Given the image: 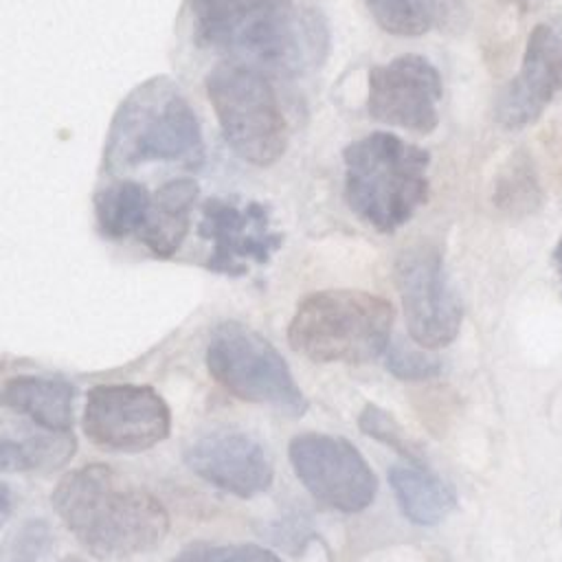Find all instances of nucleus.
Instances as JSON below:
<instances>
[{
  "label": "nucleus",
  "instance_id": "4468645a",
  "mask_svg": "<svg viewBox=\"0 0 562 562\" xmlns=\"http://www.w3.org/2000/svg\"><path fill=\"white\" fill-rule=\"evenodd\" d=\"M562 90V33L553 24L531 29L518 72L498 90L494 119L505 130L531 125Z\"/></svg>",
  "mask_w": 562,
  "mask_h": 562
},
{
  "label": "nucleus",
  "instance_id": "5701e85b",
  "mask_svg": "<svg viewBox=\"0 0 562 562\" xmlns=\"http://www.w3.org/2000/svg\"><path fill=\"white\" fill-rule=\"evenodd\" d=\"M173 562H283L274 551L259 544H206L182 549Z\"/></svg>",
  "mask_w": 562,
  "mask_h": 562
},
{
  "label": "nucleus",
  "instance_id": "cd10ccee",
  "mask_svg": "<svg viewBox=\"0 0 562 562\" xmlns=\"http://www.w3.org/2000/svg\"><path fill=\"white\" fill-rule=\"evenodd\" d=\"M61 562H81V560H79V558H75V555H68V558H64Z\"/></svg>",
  "mask_w": 562,
  "mask_h": 562
},
{
  "label": "nucleus",
  "instance_id": "20e7f679",
  "mask_svg": "<svg viewBox=\"0 0 562 562\" xmlns=\"http://www.w3.org/2000/svg\"><path fill=\"white\" fill-rule=\"evenodd\" d=\"M345 200L378 233H395L428 200V149L391 132H371L342 151Z\"/></svg>",
  "mask_w": 562,
  "mask_h": 562
},
{
  "label": "nucleus",
  "instance_id": "393cba45",
  "mask_svg": "<svg viewBox=\"0 0 562 562\" xmlns=\"http://www.w3.org/2000/svg\"><path fill=\"white\" fill-rule=\"evenodd\" d=\"M0 505H2V512H0V518L2 522L9 520V514H11V492H9V485L2 483V492H0Z\"/></svg>",
  "mask_w": 562,
  "mask_h": 562
},
{
  "label": "nucleus",
  "instance_id": "0eeeda50",
  "mask_svg": "<svg viewBox=\"0 0 562 562\" xmlns=\"http://www.w3.org/2000/svg\"><path fill=\"white\" fill-rule=\"evenodd\" d=\"M206 369L231 395L274 406L292 417L307 411V400L285 358L259 331L244 323H220L206 345Z\"/></svg>",
  "mask_w": 562,
  "mask_h": 562
},
{
  "label": "nucleus",
  "instance_id": "39448f33",
  "mask_svg": "<svg viewBox=\"0 0 562 562\" xmlns=\"http://www.w3.org/2000/svg\"><path fill=\"white\" fill-rule=\"evenodd\" d=\"M393 318L391 301L380 294L321 290L296 305L288 342L314 362L362 364L386 353Z\"/></svg>",
  "mask_w": 562,
  "mask_h": 562
},
{
  "label": "nucleus",
  "instance_id": "dca6fc26",
  "mask_svg": "<svg viewBox=\"0 0 562 562\" xmlns=\"http://www.w3.org/2000/svg\"><path fill=\"white\" fill-rule=\"evenodd\" d=\"M2 404L40 428L70 430L75 386L64 378L15 375L2 386Z\"/></svg>",
  "mask_w": 562,
  "mask_h": 562
},
{
  "label": "nucleus",
  "instance_id": "b1692460",
  "mask_svg": "<svg viewBox=\"0 0 562 562\" xmlns=\"http://www.w3.org/2000/svg\"><path fill=\"white\" fill-rule=\"evenodd\" d=\"M386 369L397 380H428L441 373V362L424 351L393 345L386 349Z\"/></svg>",
  "mask_w": 562,
  "mask_h": 562
},
{
  "label": "nucleus",
  "instance_id": "a878e982",
  "mask_svg": "<svg viewBox=\"0 0 562 562\" xmlns=\"http://www.w3.org/2000/svg\"><path fill=\"white\" fill-rule=\"evenodd\" d=\"M553 263H555V270H558L560 281H562V235H560V239L555 244V250H553Z\"/></svg>",
  "mask_w": 562,
  "mask_h": 562
},
{
  "label": "nucleus",
  "instance_id": "f8f14e48",
  "mask_svg": "<svg viewBox=\"0 0 562 562\" xmlns=\"http://www.w3.org/2000/svg\"><path fill=\"white\" fill-rule=\"evenodd\" d=\"M198 235L211 244L209 270L220 274H246L252 263L266 266L283 244V235L272 228L270 209L255 200L209 198Z\"/></svg>",
  "mask_w": 562,
  "mask_h": 562
},
{
  "label": "nucleus",
  "instance_id": "7ed1b4c3",
  "mask_svg": "<svg viewBox=\"0 0 562 562\" xmlns=\"http://www.w3.org/2000/svg\"><path fill=\"white\" fill-rule=\"evenodd\" d=\"M202 127L180 86L160 75L136 86L116 108L105 134L103 165L110 171L147 162L198 165Z\"/></svg>",
  "mask_w": 562,
  "mask_h": 562
},
{
  "label": "nucleus",
  "instance_id": "aec40b11",
  "mask_svg": "<svg viewBox=\"0 0 562 562\" xmlns=\"http://www.w3.org/2000/svg\"><path fill=\"white\" fill-rule=\"evenodd\" d=\"M371 20L389 35L422 37L439 15V0H362Z\"/></svg>",
  "mask_w": 562,
  "mask_h": 562
},
{
  "label": "nucleus",
  "instance_id": "f03ea898",
  "mask_svg": "<svg viewBox=\"0 0 562 562\" xmlns=\"http://www.w3.org/2000/svg\"><path fill=\"white\" fill-rule=\"evenodd\" d=\"M50 503L64 527L99 560L143 555L169 531L165 505L105 463H88L64 474Z\"/></svg>",
  "mask_w": 562,
  "mask_h": 562
},
{
  "label": "nucleus",
  "instance_id": "6ab92c4d",
  "mask_svg": "<svg viewBox=\"0 0 562 562\" xmlns=\"http://www.w3.org/2000/svg\"><path fill=\"white\" fill-rule=\"evenodd\" d=\"M77 441L70 430H46L26 437L24 441L2 439L0 468L2 472L24 470H55L68 463L75 454Z\"/></svg>",
  "mask_w": 562,
  "mask_h": 562
},
{
  "label": "nucleus",
  "instance_id": "2eb2a0df",
  "mask_svg": "<svg viewBox=\"0 0 562 562\" xmlns=\"http://www.w3.org/2000/svg\"><path fill=\"white\" fill-rule=\"evenodd\" d=\"M198 193L200 187L191 178H176L156 189L147 220L136 233L154 257H171L182 246Z\"/></svg>",
  "mask_w": 562,
  "mask_h": 562
},
{
  "label": "nucleus",
  "instance_id": "423d86ee",
  "mask_svg": "<svg viewBox=\"0 0 562 562\" xmlns=\"http://www.w3.org/2000/svg\"><path fill=\"white\" fill-rule=\"evenodd\" d=\"M226 145L248 165L270 167L288 147V125L268 75L226 59L204 79Z\"/></svg>",
  "mask_w": 562,
  "mask_h": 562
},
{
  "label": "nucleus",
  "instance_id": "f257e3e1",
  "mask_svg": "<svg viewBox=\"0 0 562 562\" xmlns=\"http://www.w3.org/2000/svg\"><path fill=\"white\" fill-rule=\"evenodd\" d=\"M198 44L277 75L318 66L329 29L318 9L296 0H187Z\"/></svg>",
  "mask_w": 562,
  "mask_h": 562
},
{
  "label": "nucleus",
  "instance_id": "412c9836",
  "mask_svg": "<svg viewBox=\"0 0 562 562\" xmlns=\"http://www.w3.org/2000/svg\"><path fill=\"white\" fill-rule=\"evenodd\" d=\"M494 204L509 215H529L540 206L538 178L525 158H516L498 176L494 189Z\"/></svg>",
  "mask_w": 562,
  "mask_h": 562
},
{
  "label": "nucleus",
  "instance_id": "a211bd4d",
  "mask_svg": "<svg viewBox=\"0 0 562 562\" xmlns=\"http://www.w3.org/2000/svg\"><path fill=\"white\" fill-rule=\"evenodd\" d=\"M151 193L136 180H116L94 195V215L99 231L110 239H123L138 233L147 220Z\"/></svg>",
  "mask_w": 562,
  "mask_h": 562
},
{
  "label": "nucleus",
  "instance_id": "9d476101",
  "mask_svg": "<svg viewBox=\"0 0 562 562\" xmlns=\"http://www.w3.org/2000/svg\"><path fill=\"white\" fill-rule=\"evenodd\" d=\"M395 283L408 336L424 349L450 345L461 329L463 305L439 250L432 246L404 250L395 261Z\"/></svg>",
  "mask_w": 562,
  "mask_h": 562
},
{
  "label": "nucleus",
  "instance_id": "9b49d317",
  "mask_svg": "<svg viewBox=\"0 0 562 562\" xmlns=\"http://www.w3.org/2000/svg\"><path fill=\"white\" fill-rule=\"evenodd\" d=\"M441 94L443 83L435 64L406 53L369 70L364 105L371 119L424 136L439 123Z\"/></svg>",
  "mask_w": 562,
  "mask_h": 562
},
{
  "label": "nucleus",
  "instance_id": "1a4fd4ad",
  "mask_svg": "<svg viewBox=\"0 0 562 562\" xmlns=\"http://www.w3.org/2000/svg\"><path fill=\"white\" fill-rule=\"evenodd\" d=\"M81 426L101 450L143 452L169 437L171 411L147 384H99L88 391Z\"/></svg>",
  "mask_w": 562,
  "mask_h": 562
},
{
  "label": "nucleus",
  "instance_id": "4be33fe9",
  "mask_svg": "<svg viewBox=\"0 0 562 562\" xmlns=\"http://www.w3.org/2000/svg\"><path fill=\"white\" fill-rule=\"evenodd\" d=\"M358 426L364 435L373 437L375 441L397 450L400 454H404L406 459L413 461H422V450L419 446L406 435V430L400 426V422L384 408L375 406V404H367L358 417Z\"/></svg>",
  "mask_w": 562,
  "mask_h": 562
},
{
  "label": "nucleus",
  "instance_id": "ddd939ff",
  "mask_svg": "<svg viewBox=\"0 0 562 562\" xmlns=\"http://www.w3.org/2000/svg\"><path fill=\"white\" fill-rule=\"evenodd\" d=\"M184 461L200 479L239 498L259 496L274 481V463L266 446L235 428H220L198 437L187 446Z\"/></svg>",
  "mask_w": 562,
  "mask_h": 562
},
{
  "label": "nucleus",
  "instance_id": "6e6552de",
  "mask_svg": "<svg viewBox=\"0 0 562 562\" xmlns=\"http://www.w3.org/2000/svg\"><path fill=\"white\" fill-rule=\"evenodd\" d=\"M288 457L296 479L323 505L358 514L378 494V476L362 452L347 439L327 432L294 435Z\"/></svg>",
  "mask_w": 562,
  "mask_h": 562
},
{
  "label": "nucleus",
  "instance_id": "f3484780",
  "mask_svg": "<svg viewBox=\"0 0 562 562\" xmlns=\"http://www.w3.org/2000/svg\"><path fill=\"white\" fill-rule=\"evenodd\" d=\"M389 483L397 498L400 512L413 525H437L457 505L454 490L417 461L413 465L391 468Z\"/></svg>",
  "mask_w": 562,
  "mask_h": 562
},
{
  "label": "nucleus",
  "instance_id": "bb28decb",
  "mask_svg": "<svg viewBox=\"0 0 562 562\" xmlns=\"http://www.w3.org/2000/svg\"><path fill=\"white\" fill-rule=\"evenodd\" d=\"M505 4H512V7H518V9H529L536 0H501Z\"/></svg>",
  "mask_w": 562,
  "mask_h": 562
}]
</instances>
